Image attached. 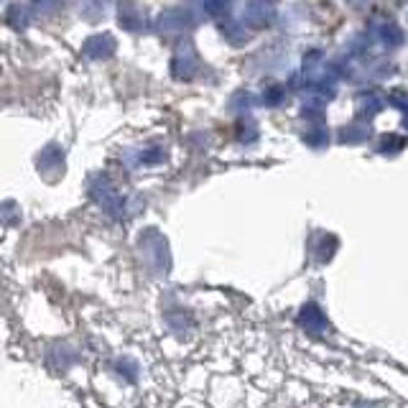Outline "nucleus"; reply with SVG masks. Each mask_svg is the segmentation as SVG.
Returning a JSON list of instances; mask_svg holds the SVG:
<instances>
[{"label": "nucleus", "mask_w": 408, "mask_h": 408, "mask_svg": "<svg viewBox=\"0 0 408 408\" xmlns=\"http://www.w3.org/2000/svg\"><path fill=\"white\" fill-rule=\"evenodd\" d=\"M299 324L309 332V335H324V332H327V322H324V317L314 309V306H306V309L301 311Z\"/></svg>", "instance_id": "nucleus-1"}, {"label": "nucleus", "mask_w": 408, "mask_h": 408, "mask_svg": "<svg viewBox=\"0 0 408 408\" xmlns=\"http://www.w3.org/2000/svg\"><path fill=\"white\" fill-rule=\"evenodd\" d=\"M113 372L120 375L125 383H135V380H138V362H135V360H128V357L115 360V362H113Z\"/></svg>", "instance_id": "nucleus-2"}]
</instances>
